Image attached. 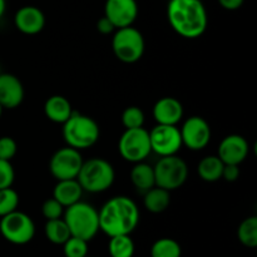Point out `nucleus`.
Listing matches in <instances>:
<instances>
[{
    "label": "nucleus",
    "mask_w": 257,
    "mask_h": 257,
    "mask_svg": "<svg viewBox=\"0 0 257 257\" xmlns=\"http://www.w3.org/2000/svg\"><path fill=\"white\" fill-rule=\"evenodd\" d=\"M99 231L107 236L131 235L140 223V208L137 203L127 196H114L109 198L98 211Z\"/></svg>",
    "instance_id": "nucleus-1"
},
{
    "label": "nucleus",
    "mask_w": 257,
    "mask_h": 257,
    "mask_svg": "<svg viewBox=\"0 0 257 257\" xmlns=\"http://www.w3.org/2000/svg\"><path fill=\"white\" fill-rule=\"evenodd\" d=\"M167 19L171 28L186 39H197L208 27V14L201 0H170Z\"/></svg>",
    "instance_id": "nucleus-2"
},
{
    "label": "nucleus",
    "mask_w": 257,
    "mask_h": 257,
    "mask_svg": "<svg viewBox=\"0 0 257 257\" xmlns=\"http://www.w3.org/2000/svg\"><path fill=\"white\" fill-rule=\"evenodd\" d=\"M62 125L63 138L67 146L78 151L93 147L99 140V125L89 115L73 112Z\"/></svg>",
    "instance_id": "nucleus-3"
},
{
    "label": "nucleus",
    "mask_w": 257,
    "mask_h": 257,
    "mask_svg": "<svg viewBox=\"0 0 257 257\" xmlns=\"http://www.w3.org/2000/svg\"><path fill=\"white\" fill-rule=\"evenodd\" d=\"M77 180L84 192L102 193L113 186L115 180V171L107 160L93 157L83 161Z\"/></svg>",
    "instance_id": "nucleus-4"
},
{
    "label": "nucleus",
    "mask_w": 257,
    "mask_h": 257,
    "mask_svg": "<svg viewBox=\"0 0 257 257\" xmlns=\"http://www.w3.org/2000/svg\"><path fill=\"white\" fill-rule=\"evenodd\" d=\"M65 223L69 227L70 235L83 238L89 242L99 231V216L94 206L88 202H79L69 206L63 215Z\"/></svg>",
    "instance_id": "nucleus-5"
},
{
    "label": "nucleus",
    "mask_w": 257,
    "mask_h": 257,
    "mask_svg": "<svg viewBox=\"0 0 257 257\" xmlns=\"http://www.w3.org/2000/svg\"><path fill=\"white\" fill-rule=\"evenodd\" d=\"M112 50L115 58L122 63H137L145 54V38L142 33L133 25L115 29L112 38Z\"/></svg>",
    "instance_id": "nucleus-6"
},
{
    "label": "nucleus",
    "mask_w": 257,
    "mask_h": 257,
    "mask_svg": "<svg viewBox=\"0 0 257 257\" xmlns=\"http://www.w3.org/2000/svg\"><path fill=\"white\" fill-rule=\"evenodd\" d=\"M155 181L157 187L175 191L182 187L188 178V165L177 155L161 157L155 166Z\"/></svg>",
    "instance_id": "nucleus-7"
},
{
    "label": "nucleus",
    "mask_w": 257,
    "mask_h": 257,
    "mask_svg": "<svg viewBox=\"0 0 257 257\" xmlns=\"http://www.w3.org/2000/svg\"><path fill=\"white\" fill-rule=\"evenodd\" d=\"M0 233L13 245H27L34 238V221L29 215L17 210L0 217Z\"/></svg>",
    "instance_id": "nucleus-8"
},
{
    "label": "nucleus",
    "mask_w": 257,
    "mask_h": 257,
    "mask_svg": "<svg viewBox=\"0 0 257 257\" xmlns=\"http://www.w3.org/2000/svg\"><path fill=\"white\" fill-rule=\"evenodd\" d=\"M118 151L120 157L131 163L145 161L151 155L150 133L143 127L124 130L118 141Z\"/></svg>",
    "instance_id": "nucleus-9"
},
{
    "label": "nucleus",
    "mask_w": 257,
    "mask_h": 257,
    "mask_svg": "<svg viewBox=\"0 0 257 257\" xmlns=\"http://www.w3.org/2000/svg\"><path fill=\"white\" fill-rule=\"evenodd\" d=\"M83 165V157L80 151L75 148L63 147L54 152L49 161V171L57 181L77 178L80 167Z\"/></svg>",
    "instance_id": "nucleus-10"
},
{
    "label": "nucleus",
    "mask_w": 257,
    "mask_h": 257,
    "mask_svg": "<svg viewBox=\"0 0 257 257\" xmlns=\"http://www.w3.org/2000/svg\"><path fill=\"white\" fill-rule=\"evenodd\" d=\"M150 133L151 150L160 157L177 155L182 148L180 128L177 125L156 124Z\"/></svg>",
    "instance_id": "nucleus-11"
},
{
    "label": "nucleus",
    "mask_w": 257,
    "mask_h": 257,
    "mask_svg": "<svg viewBox=\"0 0 257 257\" xmlns=\"http://www.w3.org/2000/svg\"><path fill=\"white\" fill-rule=\"evenodd\" d=\"M182 145L191 151H202L211 141V127L205 118L200 115L188 117L180 128Z\"/></svg>",
    "instance_id": "nucleus-12"
},
{
    "label": "nucleus",
    "mask_w": 257,
    "mask_h": 257,
    "mask_svg": "<svg viewBox=\"0 0 257 257\" xmlns=\"http://www.w3.org/2000/svg\"><path fill=\"white\" fill-rule=\"evenodd\" d=\"M104 17L114 24L115 29L131 27L138 17L137 0H107Z\"/></svg>",
    "instance_id": "nucleus-13"
},
{
    "label": "nucleus",
    "mask_w": 257,
    "mask_h": 257,
    "mask_svg": "<svg viewBox=\"0 0 257 257\" xmlns=\"http://www.w3.org/2000/svg\"><path fill=\"white\" fill-rule=\"evenodd\" d=\"M250 153L248 141L241 135H228L221 141L217 156L225 165L240 166Z\"/></svg>",
    "instance_id": "nucleus-14"
},
{
    "label": "nucleus",
    "mask_w": 257,
    "mask_h": 257,
    "mask_svg": "<svg viewBox=\"0 0 257 257\" xmlns=\"http://www.w3.org/2000/svg\"><path fill=\"white\" fill-rule=\"evenodd\" d=\"M25 97L24 85L19 78L10 73H0V105L3 109H15Z\"/></svg>",
    "instance_id": "nucleus-15"
},
{
    "label": "nucleus",
    "mask_w": 257,
    "mask_h": 257,
    "mask_svg": "<svg viewBox=\"0 0 257 257\" xmlns=\"http://www.w3.org/2000/svg\"><path fill=\"white\" fill-rule=\"evenodd\" d=\"M45 15L34 5L22 7L14 15V24L20 33L25 35L39 34L45 27Z\"/></svg>",
    "instance_id": "nucleus-16"
},
{
    "label": "nucleus",
    "mask_w": 257,
    "mask_h": 257,
    "mask_svg": "<svg viewBox=\"0 0 257 257\" xmlns=\"http://www.w3.org/2000/svg\"><path fill=\"white\" fill-rule=\"evenodd\" d=\"M183 105L177 98L163 97L155 103L152 109L153 119L157 124L177 125L183 118Z\"/></svg>",
    "instance_id": "nucleus-17"
},
{
    "label": "nucleus",
    "mask_w": 257,
    "mask_h": 257,
    "mask_svg": "<svg viewBox=\"0 0 257 257\" xmlns=\"http://www.w3.org/2000/svg\"><path fill=\"white\" fill-rule=\"evenodd\" d=\"M83 188L79 185L77 178L72 180H60L57 181V185L53 188V198L62 203L64 208L74 205L82 200Z\"/></svg>",
    "instance_id": "nucleus-18"
},
{
    "label": "nucleus",
    "mask_w": 257,
    "mask_h": 257,
    "mask_svg": "<svg viewBox=\"0 0 257 257\" xmlns=\"http://www.w3.org/2000/svg\"><path fill=\"white\" fill-rule=\"evenodd\" d=\"M74 112L68 98L55 94L48 98L44 103V113L49 120L57 124H63Z\"/></svg>",
    "instance_id": "nucleus-19"
},
{
    "label": "nucleus",
    "mask_w": 257,
    "mask_h": 257,
    "mask_svg": "<svg viewBox=\"0 0 257 257\" xmlns=\"http://www.w3.org/2000/svg\"><path fill=\"white\" fill-rule=\"evenodd\" d=\"M131 182L135 186L136 190L145 193L148 190L156 186L155 181V170L153 166L148 165L145 161L135 163L132 171H131Z\"/></svg>",
    "instance_id": "nucleus-20"
},
{
    "label": "nucleus",
    "mask_w": 257,
    "mask_h": 257,
    "mask_svg": "<svg viewBox=\"0 0 257 257\" xmlns=\"http://www.w3.org/2000/svg\"><path fill=\"white\" fill-rule=\"evenodd\" d=\"M171 193L163 188L152 187L143 193V206L151 213H162L170 207Z\"/></svg>",
    "instance_id": "nucleus-21"
},
{
    "label": "nucleus",
    "mask_w": 257,
    "mask_h": 257,
    "mask_svg": "<svg viewBox=\"0 0 257 257\" xmlns=\"http://www.w3.org/2000/svg\"><path fill=\"white\" fill-rule=\"evenodd\" d=\"M223 167H225V163L220 160L218 156L210 155L200 161L197 166V172L201 180L208 183H213L222 180Z\"/></svg>",
    "instance_id": "nucleus-22"
},
{
    "label": "nucleus",
    "mask_w": 257,
    "mask_h": 257,
    "mask_svg": "<svg viewBox=\"0 0 257 257\" xmlns=\"http://www.w3.org/2000/svg\"><path fill=\"white\" fill-rule=\"evenodd\" d=\"M44 233L48 240L54 245H63L72 236L63 217L48 220L44 226Z\"/></svg>",
    "instance_id": "nucleus-23"
},
{
    "label": "nucleus",
    "mask_w": 257,
    "mask_h": 257,
    "mask_svg": "<svg viewBox=\"0 0 257 257\" xmlns=\"http://www.w3.org/2000/svg\"><path fill=\"white\" fill-rule=\"evenodd\" d=\"M108 251L110 257H133L136 251L135 242L130 235H118L109 237Z\"/></svg>",
    "instance_id": "nucleus-24"
},
{
    "label": "nucleus",
    "mask_w": 257,
    "mask_h": 257,
    "mask_svg": "<svg viewBox=\"0 0 257 257\" xmlns=\"http://www.w3.org/2000/svg\"><path fill=\"white\" fill-rule=\"evenodd\" d=\"M238 241L248 248L257 246V217L250 216L240 223L237 228Z\"/></svg>",
    "instance_id": "nucleus-25"
},
{
    "label": "nucleus",
    "mask_w": 257,
    "mask_h": 257,
    "mask_svg": "<svg viewBox=\"0 0 257 257\" xmlns=\"http://www.w3.org/2000/svg\"><path fill=\"white\" fill-rule=\"evenodd\" d=\"M182 248L176 240L163 237L155 241L151 247V257H181Z\"/></svg>",
    "instance_id": "nucleus-26"
},
{
    "label": "nucleus",
    "mask_w": 257,
    "mask_h": 257,
    "mask_svg": "<svg viewBox=\"0 0 257 257\" xmlns=\"http://www.w3.org/2000/svg\"><path fill=\"white\" fill-rule=\"evenodd\" d=\"M122 124L125 130H133V128H141L145 125V113L137 105L127 107L122 113Z\"/></svg>",
    "instance_id": "nucleus-27"
},
{
    "label": "nucleus",
    "mask_w": 257,
    "mask_h": 257,
    "mask_svg": "<svg viewBox=\"0 0 257 257\" xmlns=\"http://www.w3.org/2000/svg\"><path fill=\"white\" fill-rule=\"evenodd\" d=\"M19 201V195L14 188H2L0 190V217L17 211Z\"/></svg>",
    "instance_id": "nucleus-28"
},
{
    "label": "nucleus",
    "mask_w": 257,
    "mask_h": 257,
    "mask_svg": "<svg viewBox=\"0 0 257 257\" xmlns=\"http://www.w3.org/2000/svg\"><path fill=\"white\" fill-rule=\"evenodd\" d=\"M62 246L65 257H85L89 251L88 241L75 236H70Z\"/></svg>",
    "instance_id": "nucleus-29"
},
{
    "label": "nucleus",
    "mask_w": 257,
    "mask_h": 257,
    "mask_svg": "<svg viewBox=\"0 0 257 257\" xmlns=\"http://www.w3.org/2000/svg\"><path fill=\"white\" fill-rule=\"evenodd\" d=\"M64 206L62 203L58 202L55 198H49V200L44 201L42 206V213L44 216L45 220H55V218H60L64 215Z\"/></svg>",
    "instance_id": "nucleus-30"
},
{
    "label": "nucleus",
    "mask_w": 257,
    "mask_h": 257,
    "mask_svg": "<svg viewBox=\"0 0 257 257\" xmlns=\"http://www.w3.org/2000/svg\"><path fill=\"white\" fill-rule=\"evenodd\" d=\"M15 181V170L10 161L0 160V190L12 187Z\"/></svg>",
    "instance_id": "nucleus-31"
},
{
    "label": "nucleus",
    "mask_w": 257,
    "mask_h": 257,
    "mask_svg": "<svg viewBox=\"0 0 257 257\" xmlns=\"http://www.w3.org/2000/svg\"><path fill=\"white\" fill-rule=\"evenodd\" d=\"M18 152V143L9 136L0 137V160L12 161Z\"/></svg>",
    "instance_id": "nucleus-32"
},
{
    "label": "nucleus",
    "mask_w": 257,
    "mask_h": 257,
    "mask_svg": "<svg viewBox=\"0 0 257 257\" xmlns=\"http://www.w3.org/2000/svg\"><path fill=\"white\" fill-rule=\"evenodd\" d=\"M240 178V166L225 165L222 172V180L227 182H236Z\"/></svg>",
    "instance_id": "nucleus-33"
},
{
    "label": "nucleus",
    "mask_w": 257,
    "mask_h": 257,
    "mask_svg": "<svg viewBox=\"0 0 257 257\" xmlns=\"http://www.w3.org/2000/svg\"><path fill=\"white\" fill-rule=\"evenodd\" d=\"M97 30L103 35H109L115 32V27L107 17L103 15L99 20L97 22Z\"/></svg>",
    "instance_id": "nucleus-34"
},
{
    "label": "nucleus",
    "mask_w": 257,
    "mask_h": 257,
    "mask_svg": "<svg viewBox=\"0 0 257 257\" xmlns=\"http://www.w3.org/2000/svg\"><path fill=\"white\" fill-rule=\"evenodd\" d=\"M243 2H245V0H218V4H220L225 10L233 12V10L240 9V8L242 7Z\"/></svg>",
    "instance_id": "nucleus-35"
},
{
    "label": "nucleus",
    "mask_w": 257,
    "mask_h": 257,
    "mask_svg": "<svg viewBox=\"0 0 257 257\" xmlns=\"http://www.w3.org/2000/svg\"><path fill=\"white\" fill-rule=\"evenodd\" d=\"M5 10H7V0H0V19L4 15Z\"/></svg>",
    "instance_id": "nucleus-36"
},
{
    "label": "nucleus",
    "mask_w": 257,
    "mask_h": 257,
    "mask_svg": "<svg viewBox=\"0 0 257 257\" xmlns=\"http://www.w3.org/2000/svg\"><path fill=\"white\" fill-rule=\"evenodd\" d=\"M2 114H3V107L0 105V117H2Z\"/></svg>",
    "instance_id": "nucleus-37"
},
{
    "label": "nucleus",
    "mask_w": 257,
    "mask_h": 257,
    "mask_svg": "<svg viewBox=\"0 0 257 257\" xmlns=\"http://www.w3.org/2000/svg\"><path fill=\"white\" fill-rule=\"evenodd\" d=\"M85 257H92V256H88V255H87V256H85Z\"/></svg>",
    "instance_id": "nucleus-38"
}]
</instances>
